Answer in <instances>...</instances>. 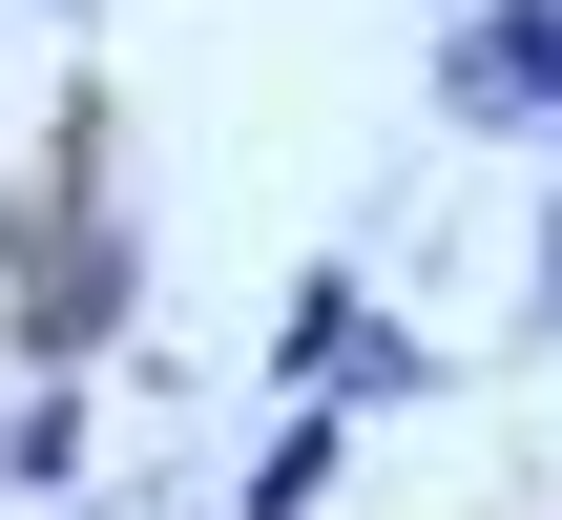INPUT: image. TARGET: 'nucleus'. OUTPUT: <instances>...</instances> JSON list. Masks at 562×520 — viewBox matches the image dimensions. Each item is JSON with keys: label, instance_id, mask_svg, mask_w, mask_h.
I'll return each instance as SVG.
<instances>
[{"label": "nucleus", "instance_id": "f257e3e1", "mask_svg": "<svg viewBox=\"0 0 562 520\" xmlns=\"http://www.w3.org/2000/svg\"><path fill=\"white\" fill-rule=\"evenodd\" d=\"M125 292H146V229L104 208V83L63 104V167H42V208H21V375H83L104 334H125Z\"/></svg>", "mask_w": 562, "mask_h": 520}, {"label": "nucleus", "instance_id": "423d86ee", "mask_svg": "<svg viewBox=\"0 0 562 520\" xmlns=\"http://www.w3.org/2000/svg\"><path fill=\"white\" fill-rule=\"evenodd\" d=\"M521 334H562V188H542V250H521Z\"/></svg>", "mask_w": 562, "mask_h": 520}, {"label": "nucleus", "instance_id": "7ed1b4c3", "mask_svg": "<svg viewBox=\"0 0 562 520\" xmlns=\"http://www.w3.org/2000/svg\"><path fill=\"white\" fill-rule=\"evenodd\" d=\"M438 125H459V146L562 125V0H459V21H438Z\"/></svg>", "mask_w": 562, "mask_h": 520}, {"label": "nucleus", "instance_id": "20e7f679", "mask_svg": "<svg viewBox=\"0 0 562 520\" xmlns=\"http://www.w3.org/2000/svg\"><path fill=\"white\" fill-rule=\"evenodd\" d=\"M334 459H355V417H334V396H292V417L250 438V479H229V520H313V500H334Z\"/></svg>", "mask_w": 562, "mask_h": 520}, {"label": "nucleus", "instance_id": "39448f33", "mask_svg": "<svg viewBox=\"0 0 562 520\" xmlns=\"http://www.w3.org/2000/svg\"><path fill=\"white\" fill-rule=\"evenodd\" d=\"M0 500H21V520H63V500H83V375H42V396L0 417Z\"/></svg>", "mask_w": 562, "mask_h": 520}, {"label": "nucleus", "instance_id": "f03ea898", "mask_svg": "<svg viewBox=\"0 0 562 520\" xmlns=\"http://www.w3.org/2000/svg\"><path fill=\"white\" fill-rule=\"evenodd\" d=\"M271 375H292V396H334V417H396L438 354L375 313V271H355V250H313V271H292V313H271Z\"/></svg>", "mask_w": 562, "mask_h": 520}]
</instances>
